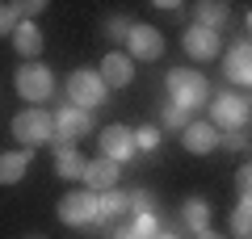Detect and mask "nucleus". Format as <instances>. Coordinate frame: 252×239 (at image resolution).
<instances>
[{
    "label": "nucleus",
    "mask_w": 252,
    "mask_h": 239,
    "mask_svg": "<svg viewBox=\"0 0 252 239\" xmlns=\"http://www.w3.org/2000/svg\"><path fill=\"white\" fill-rule=\"evenodd\" d=\"M164 84H168V92H172V105L185 109V114L210 105V80L202 76L198 67H172Z\"/></svg>",
    "instance_id": "nucleus-1"
},
{
    "label": "nucleus",
    "mask_w": 252,
    "mask_h": 239,
    "mask_svg": "<svg viewBox=\"0 0 252 239\" xmlns=\"http://www.w3.org/2000/svg\"><path fill=\"white\" fill-rule=\"evenodd\" d=\"M13 139L21 143V147H42V143L55 139V114H46L42 105H30L21 109L17 118H13Z\"/></svg>",
    "instance_id": "nucleus-2"
},
{
    "label": "nucleus",
    "mask_w": 252,
    "mask_h": 239,
    "mask_svg": "<svg viewBox=\"0 0 252 239\" xmlns=\"http://www.w3.org/2000/svg\"><path fill=\"white\" fill-rule=\"evenodd\" d=\"M13 84H17V92L30 101V105H46V101L55 97V76H51V67L46 63H21L17 67V76H13Z\"/></svg>",
    "instance_id": "nucleus-3"
},
{
    "label": "nucleus",
    "mask_w": 252,
    "mask_h": 239,
    "mask_svg": "<svg viewBox=\"0 0 252 239\" xmlns=\"http://www.w3.org/2000/svg\"><path fill=\"white\" fill-rule=\"evenodd\" d=\"M210 126L219 134L227 130H248V97L244 92H219L210 101Z\"/></svg>",
    "instance_id": "nucleus-4"
},
{
    "label": "nucleus",
    "mask_w": 252,
    "mask_h": 239,
    "mask_svg": "<svg viewBox=\"0 0 252 239\" xmlns=\"http://www.w3.org/2000/svg\"><path fill=\"white\" fill-rule=\"evenodd\" d=\"M67 97H72V105H76V109L93 114L97 105H105V101H109V89L101 84L97 71L80 67V71H72V76H67Z\"/></svg>",
    "instance_id": "nucleus-5"
},
{
    "label": "nucleus",
    "mask_w": 252,
    "mask_h": 239,
    "mask_svg": "<svg viewBox=\"0 0 252 239\" xmlns=\"http://www.w3.org/2000/svg\"><path fill=\"white\" fill-rule=\"evenodd\" d=\"M93 114H84V109H76V105H63L59 114H55V151H63V147H76L80 139H89L93 134Z\"/></svg>",
    "instance_id": "nucleus-6"
},
{
    "label": "nucleus",
    "mask_w": 252,
    "mask_h": 239,
    "mask_svg": "<svg viewBox=\"0 0 252 239\" xmlns=\"http://www.w3.org/2000/svg\"><path fill=\"white\" fill-rule=\"evenodd\" d=\"M59 222L63 227H97V193H89V189L63 193L59 197Z\"/></svg>",
    "instance_id": "nucleus-7"
},
{
    "label": "nucleus",
    "mask_w": 252,
    "mask_h": 239,
    "mask_svg": "<svg viewBox=\"0 0 252 239\" xmlns=\"http://www.w3.org/2000/svg\"><path fill=\"white\" fill-rule=\"evenodd\" d=\"M97 143H101V159H109V164H130L135 159V139H130V126H105V130L97 134Z\"/></svg>",
    "instance_id": "nucleus-8"
},
{
    "label": "nucleus",
    "mask_w": 252,
    "mask_h": 239,
    "mask_svg": "<svg viewBox=\"0 0 252 239\" xmlns=\"http://www.w3.org/2000/svg\"><path fill=\"white\" fill-rule=\"evenodd\" d=\"M126 55H130V59H143V63L164 59V34L156 26H130V34H126Z\"/></svg>",
    "instance_id": "nucleus-9"
},
{
    "label": "nucleus",
    "mask_w": 252,
    "mask_h": 239,
    "mask_svg": "<svg viewBox=\"0 0 252 239\" xmlns=\"http://www.w3.org/2000/svg\"><path fill=\"white\" fill-rule=\"evenodd\" d=\"M97 76H101V84H105V89H126V84L135 80V59H130L126 51H109L105 59H101Z\"/></svg>",
    "instance_id": "nucleus-10"
},
{
    "label": "nucleus",
    "mask_w": 252,
    "mask_h": 239,
    "mask_svg": "<svg viewBox=\"0 0 252 239\" xmlns=\"http://www.w3.org/2000/svg\"><path fill=\"white\" fill-rule=\"evenodd\" d=\"M223 76L231 80V84H240V89H248V84H252V46H248V38L235 42L231 51L223 55Z\"/></svg>",
    "instance_id": "nucleus-11"
},
{
    "label": "nucleus",
    "mask_w": 252,
    "mask_h": 239,
    "mask_svg": "<svg viewBox=\"0 0 252 239\" xmlns=\"http://www.w3.org/2000/svg\"><path fill=\"white\" fill-rule=\"evenodd\" d=\"M181 147H185L189 155H210V151H219V130L210 122H198V118H193V122L181 130Z\"/></svg>",
    "instance_id": "nucleus-12"
},
{
    "label": "nucleus",
    "mask_w": 252,
    "mask_h": 239,
    "mask_svg": "<svg viewBox=\"0 0 252 239\" xmlns=\"http://www.w3.org/2000/svg\"><path fill=\"white\" fill-rule=\"evenodd\" d=\"M181 46H185V55L189 59H198V63H206V59H219V34H210V30H202V26H189L185 34H181Z\"/></svg>",
    "instance_id": "nucleus-13"
},
{
    "label": "nucleus",
    "mask_w": 252,
    "mask_h": 239,
    "mask_svg": "<svg viewBox=\"0 0 252 239\" xmlns=\"http://www.w3.org/2000/svg\"><path fill=\"white\" fill-rule=\"evenodd\" d=\"M9 38H13V51H17L26 63H34L38 55H42V46H46L42 26H38V21H17V30H13Z\"/></svg>",
    "instance_id": "nucleus-14"
},
{
    "label": "nucleus",
    "mask_w": 252,
    "mask_h": 239,
    "mask_svg": "<svg viewBox=\"0 0 252 239\" xmlns=\"http://www.w3.org/2000/svg\"><path fill=\"white\" fill-rule=\"evenodd\" d=\"M118 177H122V168L118 164H109V159H89L84 164V189L89 193H105V189H118Z\"/></svg>",
    "instance_id": "nucleus-15"
},
{
    "label": "nucleus",
    "mask_w": 252,
    "mask_h": 239,
    "mask_svg": "<svg viewBox=\"0 0 252 239\" xmlns=\"http://www.w3.org/2000/svg\"><path fill=\"white\" fill-rule=\"evenodd\" d=\"M30 151L26 147H17V151H0V185H17L21 177L30 172Z\"/></svg>",
    "instance_id": "nucleus-16"
},
{
    "label": "nucleus",
    "mask_w": 252,
    "mask_h": 239,
    "mask_svg": "<svg viewBox=\"0 0 252 239\" xmlns=\"http://www.w3.org/2000/svg\"><path fill=\"white\" fill-rule=\"evenodd\" d=\"M122 218H130L126 193H118V189H105V193H97V222H122Z\"/></svg>",
    "instance_id": "nucleus-17"
},
{
    "label": "nucleus",
    "mask_w": 252,
    "mask_h": 239,
    "mask_svg": "<svg viewBox=\"0 0 252 239\" xmlns=\"http://www.w3.org/2000/svg\"><path fill=\"white\" fill-rule=\"evenodd\" d=\"M181 227H189L193 235H198V231H210V202L206 197H189V202L181 206Z\"/></svg>",
    "instance_id": "nucleus-18"
},
{
    "label": "nucleus",
    "mask_w": 252,
    "mask_h": 239,
    "mask_svg": "<svg viewBox=\"0 0 252 239\" xmlns=\"http://www.w3.org/2000/svg\"><path fill=\"white\" fill-rule=\"evenodd\" d=\"M84 164H89V159H84L76 147H63V151H55V172H59L63 180H80V177H84Z\"/></svg>",
    "instance_id": "nucleus-19"
},
{
    "label": "nucleus",
    "mask_w": 252,
    "mask_h": 239,
    "mask_svg": "<svg viewBox=\"0 0 252 239\" xmlns=\"http://www.w3.org/2000/svg\"><path fill=\"white\" fill-rule=\"evenodd\" d=\"M227 13H231V9L219 4V0H202V4H198V26L210 30V34H219V30L227 26Z\"/></svg>",
    "instance_id": "nucleus-20"
},
{
    "label": "nucleus",
    "mask_w": 252,
    "mask_h": 239,
    "mask_svg": "<svg viewBox=\"0 0 252 239\" xmlns=\"http://www.w3.org/2000/svg\"><path fill=\"white\" fill-rule=\"evenodd\" d=\"M231 231H235L240 239L252 235V197H240V206L231 210Z\"/></svg>",
    "instance_id": "nucleus-21"
},
{
    "label": "nucleus",
    "mask_w": 252,
    "mask_h": 239,
    "mask_svg": "<svg viewBox=\"0 0 252 239\" xmlns=\"http://www.w3.org/2000/svg\"><path fill=\"white\" fill-rule=\"evenodd\" d=\"M126 206H130V218H139V214H160V210H156V193H152V189L126 193Z\"/></svg>",
    "instance_id": "nucleus-22"
},
{
    "label": "nucleus",
    "mask_w": 252,
    "mask_h": 239,
    "mask_svg": "<svg viewBox=\"0 0 252 239\" xmlns=\"http://www.w3.org/2000/svg\"><path fill=\"white\" fill-rule=\"evenodd\" d=\"M130 139H135V155H139V151L147 155V151H156V147H160L164 130H160V126H139V130H130Z\"/></svg>",
    "instance_id": "nucleus-23"
},
{
    "label": "nucleus",
    "mask_w": 252,
    "mask_h": 239,
    "mask_svg": "<svg viewBox=\"0 0 252 239\" xmlns=\"http://www.w3.org/2000/svg\"><path fill=\"white\" fill-rule=\"evenodd\" d=\"M126 222H130V231H135L139 239H156V235H160V227H164L160 214H139V218H126Z\"/></svg>",
    "instance_id": "nucleus-24"
},
{
    "label": "nucleus",
    "mask_w": 252,
    "mask_h": 239,
    "mask_svg": "<svg viewBox=\"0 0 252 239\" xmlns=\"http://www.w3.org/2000/svg\"><path fill=\"white\" fill-rule=\"evenodd\" d=\"M189 122H193V114H185V109H177L172 101L164 105V114H160V126H164V130H172V134H177V130H185Z\"/></svg>",
    "instance_id": "nucleus-25"
},
{
    "label": "nucleus",
    "mask_w": 252,
    "mask_h": 239,
    "mask_svg": "<svg viewBox=\"0 0 252 239\" xmlns=\"http://www.w3.org/2000/svg\"><path fill=\"white\" fill-rule=\"evenodd\" d=\"M130 26H135L130 17H122V13H114V17H105V38H109V42H126V34H130Z\"/></svg>",
    "instance_id": "nucleus-26"
},
{
    "label": "nucleus",
    "mask_w": 252,
    "mask_h": 239,
    "mask_svg": "<svg viewBox=\"0 0 252 239\" xmlns=\"http://www.w3.org/2000/svg\"><path fill=\"white\" fill-rule=\"evenodd\" d=\"M42 9H46L42 0H17V4H13V17H17V21H38Z\"/></svg>",
    "instance_id": "nucleus-27"
},
{
    "label": "nucleus",
    "mask_w": 252,
    "mask_h": 239,
    "mask_svg": "<svg viewBox=\"0 0 252 239\" xmlns=\"http://www.w3.org/2000/svg\"><path fill=\"white\" fill-rule=\"evenodd\" d=\"M219 147H227V151H248V130H227V134H219Z\"/></svg>",
    "instance_id": "nucleus-28"
},
{
    "label": "nucleus",
    "mask_w": 252,
    "mask_h": 239,
    "mask_svg": "<svg viewBox=\"0 0 252 239\" xmlns=\"http://www.w3.org/2000/svg\"><path fill=\"white\" fill-rule=\"evenodd\" d=\"M17 30V17H13V4H0V38Z\"/></svg>",
    "instance_id": "nucleus-29"
},
{
    "label": "nucleus",
    "mask_w": 252,
    "mask_h": 239,
    "mask_svg": "<svg viewBox=\"0 0 252 239\" xmlns=\"http://www.w3.org/2000/svg\"><path fill=\"white\" fill-rule=\"evenodd\" d=\"M235 189H240V197H248V189H252V168H248V164L235 172Z\"/></svg>",
    "instance_id": "nucleus-30"
},
{
    "label": "nucleus",
    "mask_w": 252,
    "mask_h": 239,
    "mask_svg": "<svg viewBox=\"0 0 252 239\" xmlns=\"http://www.w3.org/2000/svg\"><path fill=\"white\" fill-rule=\"evenodd\" d=\"M109 239H139V235L130 231V222H114V231H109Z\"/></svg>",
    "instance_id": "nucleus-31"
},
{
    "label": "nucleus",
    "mask_w": 252,
    "mask_h": 239,
    "mask_svg": "<svg viewBox=\"0 0 252 239\" xmlns=\"http://www.w3.org/2000/svg\"><path fill=\"white\" fill-rule=\"evenodd\" d=\"M193 239H223V235H215V231H198Z\"/></svg>",
    "instance_id": "nucleus-32"
},
{
    "label": "nucleus",
    "mask_w": 252,
    "mask_h": 239,
    "mask_svg": "<svg viewBox=\"0 0 252 239\" xmlns=\"http://www.w3.org/2000/svg\"><path fill=\"white\" fill-rule=\"evenodd\" d=\"M156 239H177V231H160V235H156Z\"/></svg>",
    "instance_id": "nucleus-33"
}]
</instances>
